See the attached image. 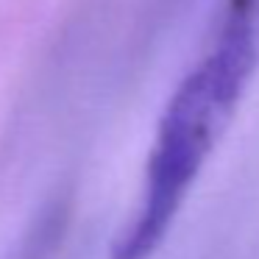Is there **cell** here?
<instances>
[{
    "label": "cell",
    "instance_id": "7a4b0ae2",
    "mask_svg": "<svg viewBox=\"0 0 259 259\" xmlns=\"http://www.w3.org/2000/svg\"><path fill=\"white\" fill-rule=\"evenodd\" d=\"M220 23L237 25V28H248L259 36V0H229Z\"/></svg>",
    "mask_w": 259,
    "mask_h": 259
},
{
    "label": "cell",
    "instance_id": "6da1fadb",
    "mask_svg": "<svg viewBox=\"0 0 259 259\" xmlns=\"http://www.w3.org/2000/svg\"><path fill=\"white\" fill-rule=\"evenodd\" d=\"M259 64V36L220 25L214 48L170 95L148 153L142 198L112 245V259H148L167 237L218 137L231 123Z\"/></svg>",
    "mask_w": 259,
    "mask_h": 259
}]
</instances>
